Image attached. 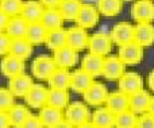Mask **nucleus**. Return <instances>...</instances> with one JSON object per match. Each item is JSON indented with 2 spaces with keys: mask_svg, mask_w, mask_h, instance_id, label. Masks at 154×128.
I'll return each instance as SVG.
<instances>
[{
  "mask_svg": "<svg viewBox=\"0 0 154 128\" xmlns=\"http://www.w3.org/2000/svg\"><path fill=\"white\" fill-rule=\"evenodd\" d=\"M53 59L56 62L57 67L61 69H69V67L75 66L79 61V55L77 51L70 49L69 46H64V47L58 49V50L53 51Z\"/></svg>",
  "mask_w": 154,
  "mask_h": 128,
  "instance_id": "2eb2a0df",
  "label": "nucleus"
},
{
  "mask_svg": "<svg viewBox=\"0 0 154 128\" xmlns=\"http://www.w3.org/2000/svg\"><path fill=\"white\" fill-rule=\"evenodd\" d=\"M130 97V111L137 115H142V113L147 112L149 109V104L152 96L149 94V92H146L145 89L137 92V93L131 94Z\"/></svg>",
  "mask_w": 154,
  "mask_h": 128,
  "instance_id": "4be33fe9",
  "label": "nucleus"
},
{
  "mask_svg": "<svg viewBox=\"0 0 154 128\" xmlns=\"http://www.w3.org/2000/svg\"><path fill=\"white\" fill-rule=\"evenodd\" d=\"M45 45L48 46V49H50V50H53V51L66 46V30H64L61 27V28L49 31L48 37H46Z\"/></svg>",
  "mask_w": 154,
  "mask_h": 128,
  "instance_id": "7c9ffc66",
  "label": "nucleus"
},
{
  "mask_svg": "<svg viewBox=\"0 0 154 128\" xmlns=\"http://www.w3.org/2000/svg\"><path fill=\"white\" fill-rule=\"evenodd\" d=\"M14 97L8 88H0V111L7 112L14 105Z\"/></svg>",
  "mask_w": 154,
  "mask_h": 128,
  "instance_id": "c9c22d12",
  "label": "nucleus"
},
{
  "mask_svg": "<svg viewBox=\"0 0 154 128\" xmlns=\"http://www.w3.org/2000/svg\"><path fill=\"white\" fill-rule=\"evenodd\" d=\"M43 7L39 3V0H29L23 3V7L20 11V16L27 22V23H37L41 20V16L43 13Z\"/></svg>",
  "mask_w": 154,
  "mask_h": 128,
  "instance_id": "aec40b11",
  "label": "nucleus"
},
{
  "mask_svg": "<svg viewBox=\"0 0 154 128\" xmlns=\"http://www.w3.org/2000/svg\"><path fill=\"white\" fill-rule=\"evenodd\" d=\"M91 121L96 128H115V115L107 107L96 109L91 116Z\"/></svg>",
  "mask_w": 154,
  "mask_h": 128,
  "instance_id": "393cba45",
  "label": "nucleus"
},
{
  "mask_svg": "<svg viewBox=\"0 0 154 128\" xmlns=\"http://www.w3.org/2000/svg\"><path fill=\"white\" fill-rule=\"evenodd\" d=\"M53 128H76V127H75V126H72V124H70L69 121H66V120L64 119V120H62L61 123H58L56 127H53Z\"/></svg>",
  "mask_w": 154,
  "mask_h": 128,
  "instance_id": "37998d69",
  "label": "nucleus"
},
{
  "mask_svg": "<svg viewBox=\"0 0 154 128\" xmlns=\"http://www.w3.org/2000/svg\"><path fill=\"white\" fill-rule=\"evenodd\" d=\"M39 22L48 31H51V30L61 28L62 23H64V18L60 13L58 8H45Z\"/></svg>",
  "mask_w": 154,
  "mask_h": 128,
  "instance_id": "5701e85b",
  "label": "nucleus"
},
{
  "mask_svg": "<svg viewBox=\"0 0 154 128\" xmlns=\"http://www.w3.org/2000/svg\"><path fill=\"white\" fill-rule=\"evenodd\" d=\"M112 39L111 35L107 34V32L99 31L95 32L93 35H91L89 39H88V50L92 54H97V55H107V54L111 53L112 49Z\"/></svg>",
  "mask_w": 154,
  "mask_h": 128,
  "instance_id": "f03ea898",
  "label": "nucleus"
},
{
  "mask_svg": "<svg viewBox=\"0 0 154 128\" xmlns=\"http://www.w3.org/2000/svg\"><path fill=\"white\" fill-rule=\"evenodd\" d=\"M108 91H107L106 85L101 82H95L87 89V91L82 93L84 100L88 105H92V107H100L101 104L107 101V97H108Z\"/></svg>",
  "mask_w": 154,
  "mask_h": 128,
  "instance_id": "0eeeda50",
  "label": "nucleus"
},
{
  "mask_svg": "<svg viewBox=\"0 0 154 128\" xmlns=\"http://www.w3.org/2000/svg\"><path fill=\"white\" fill-rule=\"evenodd\" d=\"M147 85H149L150 91L154 92V70L149 74V77H147Z\"/></svg>",
  "mask_w": 154,
  "mask_h": 128,
  "instance_id": "c03bdc74",
  "label": "nucleus"
},
{
  "mask_svg": "<svg viewBox=\"0 0 154 128\" xmlns=\"http://www.w3.org/2000/svg\"><path fill=\"white\" fill-rule=\"evenodd\" d=\"M138 116L130 109L115 115V128H135Z\"/></svg>",
  "mask_w": 154,
  "mask_h": 128,
  "instance_id": "72a5a7b5",
  "label": "nucleus"
},
{
  "mask_svg": "<svg viewBox=\"0 0 154 128\" xmlns=\"http://www.w3.org/2000/svg\"><path fill=\"white\" fill-rule=\"evenodd\" d=\"M118 57L125 65H137L143 58V47L134 40L128 42L126 45L119 46Z\"/></svg>",
  "mask_w": 154,
  "mask_h": 128,
  "instance_id": "20e7f679",
  "label": "nucleus"
},
{
  "mask_svg": "<svg viewBox=\"0 0 154 128\" xmlns=\"http://www.w3.org/2000/svg\"><path fill=\"white\" fill-rule=\"evenodd\" d=\"M134 42L146 47L154 43V26L152 23H137L134 26Z\"/></svg>",
  "mask_w": 154,
  "mask_h": 128,
  "instance_id": "f3484780",
  "label": "nucleus"
},
{
  "mask_svg": "<svg viewBox=\"0 0 154 128\" xmlns=\"http://www.w3.org/2000/svg\"><path fill=\"white\" fill-rule=\"evenodd\" d=\"M32 50H34V47L26 38H19V39H11L10 53L8 54L24 61L32 54Z\"/></svg>",
  "mask_w": 154,
  "mask_h": 128,
  "instance_id": "cd10ccee",
  "label": "nucleus"
},
{
  "mask_svg": "<svg viewBox=\"0 0 154 128\" xmlns=\"http://www.w3.org/2000/svg\"><path fill=\"white\" fill-rule=\"evenodd\" d=\"M88 39L89 37L87 34V30L82 27L75 26L66 30V46L76 50L77 53L88 47Z\"/></svg>",
  "mask_w": 154,
  "mask_h": 128,
  "instance_id": "1a4fd4ad",
  "label": "nucleus"
},
{
  "mask_svg": "<svg viewBox=\"0 0 154 128\" xmlns=\"http://www.w3.org/2000/svg\"><path fill=\"white\" fill-rule=\"evenodd\" d=\"M61 1L62 0H39V3L45 8H58Z\"/></svg>",
  "mask_w": 154,
  "mask_h": 128,
  "instance_id": "ea45409f",
  "label": "nucleus"
},
{
  "mask_svg": "<svg viewBox=\"0 0 154 128\" xmlns=\"http://www.w3.org/2000/svg\"><path fill=\"white\" fill-rule=\"evenodd\" d=\"M0 72H2V74L4 77H8V78L22 74L24 72V61L11 55V54H7V55H4L2 58Z\"/></svg>",
  "mask_w": 154,
  "mask_h": 128,
  "instance_id": "4468645a",
  "label": "nucleus"
},
{
  "mask_svg": "<svg viewBox=\"0 0 154 128\" xmlns=\"http://www.w3.org/2000/svg\"><path fill=\"white\" fill-rule=\"evenodd\" d=\"M70 76L68 69H61L57 67L53 72V74L49 77L48 82L51 89H62V91H68L70 88Z\"/></svg>",
  "mask_w": 154,
  "mask_h": 128,
  "instance_id": "b1692460",
  "label": "nucleus"
},
{
  "mask_svg": "<svg viewBox=\"0 0 154 128\" xmlns=\"http://www.w3.org/2000/svg\"><path fill=\"white\" fill-rule=\"evenodd\" d=\"M103 65H104V57L97 55V54L88 53L81 59V69L84 72H87L88 74H91L92 77L101 76V73H103Z\"/></svg>",
  "mask_w": 154,
  "mask_h": 128,
  "instance_id": "a211bd4d",
  "label": "nucleus"
},
{
  "mask_svg": "<svg viewBox=\"0 0 154 128\" xmlns=\"http://www.w3.org/2000/svg\"><path fill=\"white\" fill-rule=\"evenodd\" d=\"M48 89L41 84H34L29 93L24 96V101L30 108L34 109H41L46 105L48 103Z\"/></svg>",
  "mask_w": 154,
  "mask_h": 128,
  "instance_id": "ddd939ff",
  "label": "nucleus"
},
{
  "mask_svg": "<svg viewBox=\"0 0 154 128\" xmlns=\"http://www.w3.org/2000/svg\"><path fill=\"white\" fill-rule=\"evenodd\" d=\"M69 93L68 91H62V89H49L48 92V103L46 105L49 107L57 108V109H65L69 105Z\"/></svg>",
  "mask_w": 154,
  "mask_h": 128,
  "instance_id": "c85d7f7f",
  "label": "nucleus"
},
{
  "mask_svg": "<svg viewBox=\"0 0 154 128\" xmlns=\"http://www.w3.org/2000/svg\"><path fill=\"white\" fill-rule=\"evenodd\" d=\"M93 84V77L88 74L87 72L80 67V69L75 70L70 76V89L76 93H84L88 88Z\"/></svg>",
  "mask_w": 154,
  "mask_h": 128,
  "instance_id": "6ab92c4d",
  "label": "nucleus"
},
{
  "mask_svg": "<svg viewBox=\"0 0 154 128\" xmlns=\"http://www.w3.org/2000/svg\"><path fill=\"white\" fill-rule=\"evenodd\" d=\"M106 107L108 108L114 115L122 113V112H125V111L130 109V97H128L127 94L122 93L120 91L109 93L108 97H107Z\"/></svg>",
  "mask_w": 154,
  "mask_h": 128,
  "instance_id": "dca6fc26",
  "label": "nucleus"
},
{
  "mask_svg": "<svg viewBox=\"0 0 154 128\" xmlns=\"http://www.w3.org/2000/svg\"><path fill=\"white\" fill-rule=\"evenodd\" d=\"M8 119H10V124L12 128H20L23 126V123L30 118V111L27 109V107L24 105H15L14 104L10 109L7 111Z\"/></svg>",
  "mask_w": 154,
  "mask_h": 128,
  "instance_id": "c756f323",
  "label": "nucleus"
},
{
  "mask_svg": "<svg viewBox=\"0 0 154 128\" xmlns=\"http://www.w3.org/2000/svg\"><path fill=\"white\" fill-rule=\"evenodd\" d=\"M48 30L42 26L41 22H37V23H29L26 30V34H24V38L34 45H42V43L46 42V37H48Z\"/></svg>",
  "mask_w": 154,
  "mask_h": 128,
  "instance_id": "bb28decb",
  "label": "nucleus"
},
{
  "mask_svg": "<svg viewBox=\"0 0 154 128\" xmlns=\"http://www.w3.org/2000/svg\"><path fill=\"white\" fill-rule=\"evenodd\" d=\"M123 1L122 0H97V11L99 13L112 18L116 16L122 11Z\"/></svg>",
  "mask_w": 154,
  "mask_h": 128,
  "instance_id": "473e14b6",
  "label": "nucleus"
},
{
  "mask_svg": "<svg viewBox=\"0 0 154 128\" xmlns=\"http://www.w3.org/2000/svg\"><path fill=\"white\" fill-rule=\"evenodd\" d=\"M118 88H119V91L122 93L131 96V94L143 89V80H142V77L138 73H134V72L125 73L118 80Z\"/></svg>",
  "mask_w": 154,
  "mask_h": 128,
  "instance_id": "423d86ee",
  "label": "nucleus"
},
{
  "mask_svg": "<svg viewBox=\"0 0 154 128\" xmlns=\"http://www.w3.org/2000/svg\"><path fill=\"white\" fill-rule=\"evenodd\" d=\"M135 128H154V115L149 112L142 113L138 118Z\"/></svg>",
  "mask_w": 154,
  "mask_h": 128,
  "instance_id": "e433bc0d",
  "label": "nucleus"
},
{
  "mask_svg": "<svg viewBox=\"0 0 154 128\" xmlns=\"http://www.w3.org/2000/svg\"><path fill=\"white\" fill-rule=\"evenodd\" d=\"M8 20H10V16L5 15V13L0 10V32L5 31V27H7V24H8Z\"/></svg>",
  "mask_w": 154,
  "mask_h": 128,
  "instance_id": "a19ab883",
  "label": "nucleus"
},
{
  "mask_svg": "<svg viewBox=\"0 0 154 128\" xmlns=\"http://www.w3.org/2000/svg\"><path fill=\"white\" fill-rule=\"evenodd\" d=\"M131 18L137 23H152L154 20V3L152 0H137L131 7Z\"/></svg>",
  "mask_w": 154,
  "mask_h": 128,
  "instance_id": "39448f33",
  "label": "nucleus"
},
{
  "mask_svg": "<svg viewBox=\"0 0 154 128\" xmlns=\"http://www.w3.org/2000/svg\"><path fill=\"white\" fill-rule=\"evenodd\" d=\"M64 118H65V120L69 121L72 126L79 127V126H81V124L91 120V113H89L88 107L84 103L76 101V103H73V104H69L65 108Z\"/></svg>",
  "mask_w": 154,
  "mask_h": 128,
  "instance_id": "f257e3e1",
  "label": "nucleus"
},
{
  "mask_svg": "<svg viewBox=\"0 0 154 128\" xmlns=\"http://www.w3.org/2000/svg\"><path fill=\"white\" fill-rule=\"evenodd\" d=\"M20 128H45V127H43L42 121H41V119L38 116L30 115V118L24 121Z\"/></svg>",
  "mask_w": 154,
  "mask_h": 128,
  "instance_id": "58836bf2",
  "label": "nucleus"
},
{
  "mask_svg": "<svg viewBox=\"0 0 154 128\" xmlns=\"http://www.w3.org/2000/svg\"><path fill=\"white\" fill-rule=\"evenodd\" d=\"M111 39L115 45H126L134 40V26L127 22H119L111 30Z\"/></svg>",
  "mask_w": 154,
  "mask_h": 128,
  "instance_id": "f8f14e48",
  "label": "nucleus"
},
{
  "mask_svg": "<svg viewBox=\"0 0 154 128\" xmlns=\"http://www.w3.org/2000/svg\"><path fill=\"white\" fill-rule=\"evenodd\" d=\"M99 11L96 7L91 4H81V8H80L79 13H77L76 18V24L82 28H92L97 24L99 22Z\"/></svg>",
  "mask_w": 154,
  "mask_h": 128,
  "instance_id": "9b49d317",
  "label": "nucleus"
},
{
  "mask_svg": "<svg viewBox=\"0 0 154 128\" xmlns=\"http://www.w3.org/2000/svg\"><path fill=\"white\" fill-rule=\"evenodd\" d=\"M57 69V65L54 62L53 57L49 55H39L32 61L31 65V72L32 76L38 80H49L53 72Z\"/></svg>",
  "mask_w": 154,
  "mask_h": 128,
  "instance_id": "7ed1b4c3",
  "label": "nucleus"
},
{
  "mask_svg": "<svg viewBox=\"0 0 154 128\" xmlns=\"http://www.w3.org/2000/svg\"><path fill=\"white\" fill-rule=\"evenodd\" d=\"M23 3V0H0V10L10 18L18 16L20 15Z\"/></svg>",
  "mask_w": 154,
  "mask_h": 128,
  "instance_id": "f704fd0d",
  "label": "nucleus"
},
{
  "mask_svg": "<svg viewBox=\"0 0 154 128\" xmlns=\"http://www.w3.org/2000/svg\"><path fill=\"white\" fill-rule=\"evenodd\" d=\"M147 112L154 115V96L152 97V100H150V104H149V109H147Z\"/></svg>",
  "mask_w": 154,
  "mask_h": 128,
  "instance_id": "49530a36",
  "label": "nucleus"
},
{
  "mask_svg": "<svg viewBox=\"0 0 154 128\" xmlns=\"http://www.w3.org/2000/svg\"><path fill=\"white\" fill-rule=\"evenodd\" d=\"M126 65L119 59L118 55H109L104 58V65H103V76L104 78L109 81L119 80L123 74H125Z\"/></svg>",
  "mask_w": 154,
  "mask_h": 128,
  "instance_id": "6e6552de",
  "label": "nucleus"
},
{
  "mask_svg": "<svg viewBox=\"0 0 154 128\" xmlns=\"http://www.w3.org/2000/svg\"><path fill=\"white\" fill-rule=\"evenodd\" d=\"M38 118L41 119L43 127L45 128H53L56 127L58 123H61L64 120V113H62L61 109H57V108L49 107V105H45L43 108L39 109V115Z\"/></svg>",
  "mask_w": 154,
  "mask_h": 128,
  "instance_id": "412c9836",
  "label": "nucleus"
},
{
  "mask_svg": "<svg viewBox=\"0 0 154 128\" xmlns=\"http://www.w3.org/2000/svg\"><path fill=\"white\" fill-rule=\"evenodd\" d=\"M10 119H8L7 112H3L0 111V128H10Z\"/></svg>",
  "mask_w": 154,
  "mask_h": 128,
  "instance_id": "79ce46f5",
  "label": "nucleus"
},
{
  "mask_svg": "<svg viewBox=\"0 0 154 128\" xmlns=\"http://www.w3.org/2000/svg\"><path fill=\"white\" fill-rule=\"evenodd\" d=\"M11 38L5 32H0V55H7L10 53Z\"/></svg>",
  "mask_w": 154,
  "mask_h": 128,
  "instance_id": "4c0bfd02",
  "label": "nucleus"
},
{
  "mask_svg": "<svg viewBox=\"0 0 154 128\" xmlns=\"http://www.w3.org/2000/svg\"><path fill=\"white\" fill-rule=\"evenodd\" d=\"M76 128H96V126L92 123V121H87V123L81 124V126H79V127H76Z\"/></svg>",
  "mask_w": 154,
  "mask_h": 128,
  "instance_id": "a18cd8bd",
  "label": "nucleus"
},
{
  "mask_svg": "<svg viewBox=\"0 0 154 128\" xmlns=\"http://www.w3.org/2000/svg\"><path fill=\"white\" fill-rule=\"evenodd\" d=\"M82 3L80 0H62L58 5V11L62 15L64 20L75 22L77 18L80 8H81Z\"/></svg>",
  "mask_w": 154,
  "mask_h": 128,
  "instance_id": "2f4dec72",
  "label": "nucleus"
},
{
  "mask_svg": "<svg viewBox=\"0 0 154 128\" xmlns=\"http://www.w3.org/2000/svg\"><path fill=\"white\" fill-rule=\"evenodd\" d=\"M27 23L20 15L18 16H12L8 20V24L5 27V34L11 38V39H19V38H24V34H26L27 30Z\"/></svg>",
  "mask_w": 154,
  "mask_h": 128,
  "instance_id": "a878e982",
  "label": "nucleus"
},
{
  "mask_svg": "<svg viewBox=\"0 0 154 128\" xmlns=\"http://www.w3.org/2000/svg\"><path fill=\"white\" fill-rule=\"evenodd\" d=\"M32 85H34L32 78L24 73L8 78V89L15 97H23L24 99V96L29 93Z\"/></svg>",
  "mask_w": 154,
  "mask_h": 128,
  "instance_id": "9d476101",
  "label": "nucleus"
}]
</instances>
